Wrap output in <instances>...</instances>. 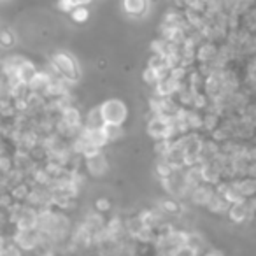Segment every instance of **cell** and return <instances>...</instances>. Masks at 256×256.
Instances as JSON below:
<instances>
[{"label": "cell", "mask_w": 256, "mask_h": 256, "mask_svg": "<svg viewBox=\"0 0 256 256\" xmlns=\"http://www.w3.org/2000/svg\"><path fill=\"white\" fill-rule=\"evenodd\" d=\"M53 63H55L56 71L62 76H65L67 79H71V81H78L79 79L78 63L69 55H65V53H56V55H53Z\"/></svg>", "instance_id": "cell-2"}, {"label": "cell", "mask_w": 256, "mask_h": 256, "mask_svg": "<svg viewBox=\"0 0 256 256\" xmlns=\"http://www.w3.org/2000/svg\"><path fill=\"white\" fill-rule=\"evenodd\" d=\"M63 118H65V123L71 126H78L81 123V114H79L78 109H71L69 107L67 111L63 112Z\"/></svg>", "instance_id": "cell-6"}, {"label": "cell", "mask_w": 256, "mask_h": 256, "mask_svg": "<svg viewBox=\"0 0 256 256\" xmlns=\"http://www.w3.org/2000/svg\"><path fill=\"white\" fill-rule=\"evenodd\" d=\"M162 207H164L167 212H171V214H177L179 209H181L177 202H174V200H164L162 202Z\"/></svg>", "instance_id": "cell-9"}, {"label": "cell", "mask_w": 256, "mask_h": 256, "mask_svg": "<svg viewBox=\"0 0 256 256\" xmlns=\"http://www.w3.org/2000/svg\"><path fill=\"white\" fill-rule=\"evenodd\" d=\"M148 0H123V9L128 16L141 18L148 12Z\"/></svg>", "instance_id": "cell-3"}, {"label": "cell", "mask_w": 256, "mask_h": 256, "mask_svg": "<svg viewBox=\"0 0 256 256\" xmlns=\"http://www.w3.org/2000/svg\"><path fill=\"white\" fill-rule=\"evenodd\" d=\"M16 78H18V81H21V83H30L35 78L34 65H30V63H23V65H19V67L16 69Z\"/></svg>", "instance_id": "cell-4"}, {"label": "cell", "mask_w": 256, "mask_h": 256, "mask_svg": "<svg viewBox=\"0 0 256 256\" xmlns=\"http://www.w3.org/2000/svg\"><path fill=\"white\" fill-rule=\"evenodd\" d=\"M14 34H12L11 30H2L0 32V44L5 46V48H11L12 44H14Z\"/></svg>", "instance_id": "cell-8"}, {"label": "cell", "mask_w": 256, "mask_h": 256, "mask_svg": "<svg viewBox=\"0 0 256 256\" xmlns=\"http://www.w3.org/2000/svg\"><path fill=\"white\" fill-rule=\"evenodd\" d=\"M4 248H5V246H4V239L0 237V251H4Z\"/></svg>", "instance_id": "cell-12"}, {"label": "cell", "mask_w": 256, "mask_h": 256, "mask_svg": "<svg viewBox=\"0 0 256 256\" xmlns=\"http://www.w3.org/2000/svg\"><path fill=\"white\" fill-rule=\"evenodd\" d=\"M246 214H248V211H246V207H244V205H241V204H235V207L230 211V216H232V219H234V221H244Z\"/></svg>", "instance_id": "cell-7"}, {"label": "cell", "mask_w": 256, "mask_h": 256, "mask_svg": "<svg viewBox=\"0 0 256 256\" xmlns=\"http://www.w3.org/2000/svg\"><path fill=\"white\" fill-rule=\"evenodd\" d=\"M100 116L105 125L121 126V123L126 119V107L119 100H109L100 107Z\"/></svg>", "instance_id": "cell-1"}, {"label": "cell", "mask_w": 256, "mask_h": 256, "mask_svg": "<svg viewBox=\"0 0 256 256\" xmlns=\"http://www.w3.org/2000/svg\"><path fill=\"white\" fill-rule=\"evenodd\" d=\"M72 19H74L76 23H86L89 19V11L86 9V5H79V7H76V9H72Z\"/></svg>", "instance_id": "cell-5"}, {"label": "cell", "mask_w": 256, "mask_h": 256, "mask_svg": "<svg viewBox=\"0 0 256 256\" xmlns=\"http://www.w3.org/2000/svg\"><path fill=\"white\" fill-rule=\"evenodd\" d=\"M0 256H21V253L16 246H7L4 248V251H0Z\"/></svg>", "instance_id": "cell-10"}, {"label": "cell", "mask_w": 256, "mask_h": 256, "mask_svg": "<svg viewBox=\"0 0 256 256\" xmlns=\"http://www.w3.org/2000/svg\"><path fill=\"white\" fill-rule=\"evenodd\" d=\"M95 205H97L98 211H107V209L111 207V204H109L107 200H104V198H100V200H97V204H95Z\"/></svg>", "instance_id": "cell-11"}]
</instances>
